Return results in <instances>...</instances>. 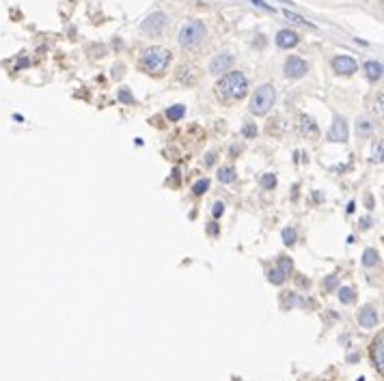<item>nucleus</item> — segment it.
<instances>
[{"mask_svg":"<svg viewBox=\"0 0 384 381\" xmlns=\"http://www.w3.org/2000/svg\"><path fill=\"white\" fill-rule=\"evenodd\" d=\"M253 5H255V7H259V9H263V11H270V13H274V7H272V5H268V3H263V0H253Z\"/></svg>","mask_w":384,"mask_h":381,"instance_id":"obj_28","label":"nucleus"},{"mask_svg":"<svg viewBox=\"0 0 384 381\" xmlns=\"http://www.w3.org/2000/svg\"><path fill=\"white\" fill-rule=\"evenodd\" d=\"M328 140L330 142H346L348 140V123L341 117L334 119L330 132H328Z\"/></svg>","mask_w":384,"mask_h":381,"instance_id":"obj_9","label":"nucleus"},{"mask_svg":"<svg viewBox=\"0 0 384 381\" xmlns=\"http://www.w3.org/2000/svg\"><path fill=\"white\" fill-rule=\"evenodd\" d=\"M183 115H186V106H181V103H175V106L166 110V119L169 121H181Z\"/></svg>","mask_w":384,"mask_h":381,"instance_id":"obj_15","label":"nucleus"},{"mask_svg":"<svg viewBox=\"0 0 384 381\" xmlns=\"http://www.w3.org/2000/svg\"><path fill=\"white\" fill-rule=\"evenodd\" d=\"M358 325L361 328H375L378 325V312H375L373 306H365L361 312H358Z\"/></svg>","mask_w":384,"mask_h":381,"instance_id":"obj_11","label":"nucleus"},{"mask_svg":"<svg viewBox=\"0 0 384 381\" xmlns=\"http://www.w3.org/2000/svg\"><path fill=\"white\" fill-rule=\"evenodd\" d=\"M276 185V177L274 175H263L261 177V188L263 190H272Z\"/></svg>","mask_w":384,"mask_h":381,"instance_id":"obj_22","label":"nucleus"},{"mask_svg":"<svg viewBox=\"0 0 384 381\" xmlns=\"http://www.w3.org/2000/svg\"><path fill=\"white\" fill-rule=\"evenodd\" d=\"M378 261H380V254L375 252L373 248H367L365 252H363V265H365V267H373V265H378Z\"/></svg>","mask_w":384,"mask_h":381,"instance_id":"obj_16","label":"nucleus"},{"mask_svg":"<svg viewBox=\"0 0 384 381\" xmlns=\"http://www.w3.org/2000/svg\"><path fill=\"white\" fill-rule=\"evenodd\" d=\"M218 181H220V183H231V181H235V170L231 168V166L220 168V173H218Z\"/></svg>","mask_w":384,"mask_h":381,"instance_id":"obj_18","label":"nucleus"},{"mask_svg":"<svg viewBox=\"0 0 384 381\" xmlns=\"http://www.w3.org/2000/svg\"><path fill=\"white\" fill-rule=\"evenodd\" d=\"M307 74V63L298 56H290L285 61V76L287 78H302Z\"/></svg>","mask_w":384,"mask_h":381,"instance_id":"obj_6","label":"nucleus"},{"mask_svg":"<svg viewBox=\"0 0 384 381\" xmlns=\"http://www.w3.org/2000/svg\"><path fill=\"white\" fill-rule=\"evenodd\" d=\"M203 39H205V24L201 20H188L179 28V45L186 47V50L201 45Z\"/></svg>","mask_w":384,"mask_h":381,"instance_id":"obj_3","label":"nucleus"},{"mask_svg":"<svg viewBox=\"0 0 384 381\" xmlns=\"http://www.w3.org/2000/svg\"><path fill=\"white\" fill-rule=\"evenodd\" d=\"M339 299H341V304H354V299H356V293H354V289H350V287H343L339 291Z\"/></svg>","mask_w":384,"mask_h":381,"instance_id":"obj_19","label":"nucleus"},{"mask_svg":"<svg viewBox=\"0 0 384 381\" xmlns=\"http://www.w3.org/2000/svg\"><path fill=\"white\" fill-rule=\"evenodd\" d=\"M244 136L246 138H255V136H257V127H255V125H246L244 127Z\"/></svg>","mask_w":384,"mask_h":381,"instance_id":"obj_29","label":"nucleus"},{"mask_svg":"<svg viewBox=\"0 0 384 381\" xmlns=\"http://www.w3.org/2000/svg\"><path fill=\"white\" fill-rule=\"evenodd\" d=\"M363 226H365V229H367V226H371V220H369V217H365V220H363Z\"/></svg>","mask_w":384,"mask_h":381,"instance_id":"obj_33","label":"nucleus"},{"mask_svg":"<svg viewBox=\"0 0 384 381\" xmlns=\"http://www.w3.org/2000/svg\"><path fill=\"white\" fill-rule=\"evenodd\" d=\"M171 63V54L164 47H147L140 54V67L149 74H162Z\"/></svg>","mask_w":384,"mask_h":381,"instance_id":"obj_2","label":"nucleus"},{"mask_svg":"<svg viewBox=\"0 0 384 381\" xmlns=\"http://www.w3.org/2000/svg\"><path fill=\"white\" fill-rule=\"evenodd\" d=\"M268 278H270V282H272V285H283V282L287 280V276H285L281 269H278V267H274V269H270Z\"/></svg>","mask_w":384,"mask_h":381,"instance_id":"obj_20","label":"nucleus"},{"mask_svg":"<svg viewBox=\"0 0 384 381\" xmlns=\"http://www.w3.org/2000/svg\"><path fill=\"white\" fill-rule=\"evenodd\" d=\"M249 91V80L242 71H229L227 76H222L216 84V95L222 101H237L242 99Z\"/></svg>","mask_w":384,"mask_h":381,"instance_id":"obj_1","label":"nucleus"},{"mask_svg":"<svg viewBox=\"0 0 384 381\" xmlns=\"http://www.w3.org/2000/svg\"><path fill=\"white\" fill-rule=\"evenodd\" d=\"M373 153H375V159H380V157H382V142H378V149H375Z\"/></svg>","mask_w":384,"mask_h":381,"instance_id":"obj_31","label":"nucleus"},{"mask_svg":"<svg viewBox=\"0 0 384 381\" xmlns=\"http://www.w3.org/2000/svg\"><path fill=\"white\" fill-rule=\"evenodd\" d=\"M382 340H384V336H382V332H380L378 338L371 343V360H373V366L378 368L380 375L384 372V345H382Z\"/></svg>","mask_w":384,"mask_h":381,"instance_id":"obj_7","label":"nucleus"},{"mask_svg":"<svg viewBox=\"0 0 384 381\" xmlns=\"http://www.w3.org/2000/svg\"><path fill=\"white\" fill-rule=\"evenodd\" d=\"M263 43H266V39L259 37V41H257V47H263Z\"/></svg>","mask_w":384,"mask_h":381,"instance_id":"obj_34","label":"nucleus"},{"mask_svg":"<svg viewBox=\"0 0 384 381\" xmlns=\"http://www.w3.org/2000/svg\"><path fill=\"white\" fill-rule=\"evenodd\" d=\"M276 99V91L272 84H261L257 91H255L253 99H251V112L257 117L268 115V110L272 108V103Z\"/></svg>","mask_w":384,"mask_h":381,"instance_id":"obj_4","label":"nucleus"},{"mask_svg":"<svg viewBox=\"0 0 384 381\" xmlns=\"http://www.w3.org/2000/svg\"><path fill=\"white\" fill-rule=\"evenodd\" d=\"M365 74H367V78H369L371 82L380 80V78H382V63H378V61H369V63L365 65Z\"/></svg>","mask_w":384,"mask_h":381,"instance_id":"obj_13","label":"nucleus"},{"mask_svg":"<svg viewBox=\"0 0 384 381\" xmlns=\"http://www.w3.org/2000/svg\"><path fill=\"white\" fill-rule=\"evenodd\" d=\"M283 15H285V20H290V22H294V24H298V26H309V28H315V24H311L309 20H302L300 15L292 13L290 9H285V11H283Z\"/></svg>","mask_w":384,"mask_h":381,"instance_id":"obj_17","label":"nucleus"},{"mask_svg":"<svg viewBox=\"0 0 384 381\" xmlns=\"http://www.w3.org/2000/svg\"><path fill=\"white\" fill-rule=\"evenodd\" d=\"M276 45L283 47V50H290V47L298 45V35L294 30H281L276 35Z\"/></svg>","mask_w":384,"mask_h":381,"instance_id":"obj_12","label":"nucleus"},{"mask_svg":"<svg viewBox=\"0 0 384 381\" xmlns=\"http://www.w3.org/2000/svg\"><path fill=\"white\" fill-rule=\"evenodd\" d=\"M177 78L181 80V82L186 80V84H192V82L197 80V76H195V71H192V67H181V69H179V74H177Z\"/></svg>","mask_w":384,"mask_h":381,"instance_id":"obj_21","label":"nucleus"},{"mask_svg":"<svg viewBox=\"0 0 384 381\" xmlns=\"http://www.w3.org/2000/svg\"><path fill=\"white\" fill-rule=\"evenodd\" d=\"M207 188H210V181L203 179V181H197V183H195V188H192V190H195L197 196H201L203 192H207Z\"/></svg>","mask_w":384,"mask_h":381,"instance_id":"obj_24","label":"nucleus"},{"mask_svg":"<svg viewBox=\"0 0 384 381\" xmlns=\"http://www.w3.org/2000/svg\"><path fill=\"white\" fill-rule=\"evenodd\" d=\"M332 69L337 71V74L341 76H350V74H354V71L358 69V65L354 59H350V56H337V59L332 61Z\"/></svg>","mask_w":384,"mask_h":381,"instance_id":"obj_10","label":"nucleus"},{"mask_svg":"<svg viewBox=\"0 0 384 381\" xmlns=\"http://www.w3.org/2000/svg\"><path fill=\"white\" fill-rule=\"evenodd\" d=\"M166 24H169L166 15L162 11H156V13H151L149 18L140 24V28H142V32H147V35H151V37H160L164 32Z\"/></svg>","mask_w":384,"mask_h":381,"instance_id":"obj_5","label":"nucleus"},{"mask_svg":"<svg viewBox=\"0 0 384 381\" xmlns=\"http://www.w3.org/2000/svg\"><path fill=\"white\" fill-rule=\"evenodd\" d=\"M283 241L287 246H294L296 244V231L294 229H285L283 231Z\"/></svg>","mask_w":384,"mask_h":381,"instance_id":"obj_23","label":"nucleus"},{"mask_svg":"<svg viewBox=\"0 0 384 381\" xmlns=\"http://www.w3.org/2000/svg\"><path fill=\"white\" fill-rule=\"evenodd\" d=\"M300 132L305 134V136H317V125H315V121L307 117V115H302L300 117Z\"/></svg>","mask_w":384,"mask_h":381,"instance_id":"obj_14","label":"nucleus"},{"mask_svg":"<svg viewBox=\"0 0 384 381\" xmlns=\"http://www.w3.org/2000/svg\"><path fill=\"white\" fill-rule=\"evenodd\" d=\"M119 101H123V103H134V97L130 95V91L127 88H119Z\"/></svg>","mask_w":384,"mask_h":381,"instance_id":"obj_26","label":"nucleus"},{"mask_svg":"<svg viewBox=\"0 0 384 381\" xmlns=\"http://www.w3.org/2000/svg\"><path fill=\"white\" fill-rule=\"evenodd\" d=\"M356 129H358V134H361V136H367V134H369L371 132V123H369V121H358V125H356Z\"/></svg>","mask_w":384,"mask_h":381,"instance_id":"obj_25","label":"nucleus"},{"mask_svg":"<svg viewBox=\"0 0 384 381\" xmlns=\"http://www.w3.org/2000/svg\"><path fill=\"white\" fill-rule=\"evenodd\" d=\"M231 67H233V56H231L229 52H220L218 56H214L212 63H210L212 74H222V71H227Z\"/></svg>","mask_w":384,"mask_h":381,"instance_id":"obj_8","label":"nucleus"},{"mask_svg":"<svg viewBox=\"0 0 384 381\" xmlns=\"http://www.w3.org/2000/svg\"><path fill=\"white\" fill-rule=\"evenodd\" d=\"M26 65H28V59H22V61L18 63V69H22V67H26Z\"/></svg>","mask_w":384,"mask_h":381,"instance_id":"obj_32","label":"nucleus"},{"mask_svg":"<svg viewBox=\"0 0 384 381\" xmlns=\"http://www.w3.org/2000/svg\"><path fill=\"white\" fill-rule=\"evenodd\" d=\"M337 285H339L337 276H328V278L324 280V289L326 291H334V289H337Z\"/></svg>","mask_w":384,"mask_h":381,"instance_id":"obj_27","label":"nucleus"},{"mask_svg":"<svg viewBox=\"0 0 384 381\" xmlns=\"http://www.w3.org/2000/svg\"><path fill=\"white\" fill-rule=\"evenodd\" d=\"M222 211H225V205H222V202H216V205H214V209H212V213H214V217H218V215H222Z\"/></svg>","mask_w":384,"mask_h":381,"instance_id":"obj_30","label":"nucleus"}]
</instances>
